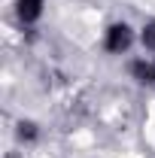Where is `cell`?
Instances as JSON below:
<instances>
[{"mask_svg": "<svg viewBox=\"0 0 155 158\" xmlns=\"http://www.w3.org/2000/svg\"><path fill=\"white\" fill-rule=\"evenodd\" d=\"M40 6H43V0H19V15L24 21H34L40 15Z\"/></svg>", "mask_w": 155, "mask_h": 158, "instance_id": "3", "label": "cell"}, {"mask_svg": "<svg viewBox=\"0 0 155 158\" xmlns=\"http://www.w3.org/2000/svg\"><path fill=\"white\" fill-rule=\"evenodd\" d=\"M19 134H21V137H34V125H21Z\"/></svg>", "mask_w": 155, "mask_h": 158, "instance_id": "5", "label": "cell"}, {"mask_svg": "<svg viewBox=\"0 0 155 158\" xmlns=\"http://www.w3.org/2000/svg\"><path fill=\"white\" fill-rule=\"evenodd\" d=\"M140 40H143L146 52H155V21H149V24H143V34H140Z\"/></svg>", "mask_w": 155, "mask_h": 158, "instance_id": "4", "label": "cell"}, {"mask_svg": "<svg viewBox=\"0 0 155 158\" xmlns=\"http://www.w3.org/2000/svg\"><path fill=\"white\" fill-rule=\"evenodd\" d=\"M131 46V27L128 24H113L110 31H107V49L119 55V52H125Z\"/></svg>", "mask_w": 155, "mask_h": 158, "instance_id": "1", "label": "cell"}, {"mask_svg": "<svg viewBox=\"0 0 155 158\" xmlns=\"http://www.w3.org/2000/svg\"><path fill=\"white\" fill-rule=\"evenodd\" d=\"M131 73L140 82H155V61H137L134 67H131Z\"/></svg>", "mask_w": 155, "mask_h": 158, "instance_id": "2", "label": "cell"}]
</instances>
